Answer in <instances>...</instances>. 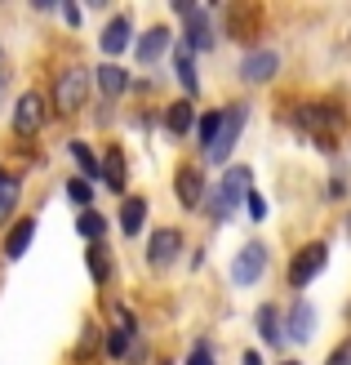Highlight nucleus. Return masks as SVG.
<instances>
[{"instance_id": "obj_3", "label": "nucleus", "mask_w": 351, "mask_h": 365, "mask_svg": "<svg viewBox=\"0 0 351 365\" xmlns=\"http://www.w3.org/2000/svg\"><path fill=\"white\" fill-rule=\"evenodd\" d=\"M325 263H329V250H325V241H311V245H303L298 254H293V263H289V285L293 289H307L311 281L325 272Z\"/></svg>"}, {"instance_id": "obj_22", "label": "nucleus", "mask_w": 351, "mask_h": 365, "mask_svg": "<svg viewBox=\"0 0 351 365\" xmlns=\"http://www.w3.org/2000/svg\"><path fill=\"white\" fill-rule=\"evenodd\" d=\"M76 232L85 236V241H103V232H107V218H103V214H94V210H85V214L76 218Z\"/></svg>"}, {"instance_id": "obj_15", "label": "nucleus", "mask_w": 351, "mask_h": 365, "mask_svg": "<svg viewBox=\"0 0 351 365\" xmlns=\"http://www.w3.org/2000/svg\"><path fill=\"white\" fill-rule=\"evenodd\" d=\"M94 81H98V89H103L107 98H120L125 89H129V71L116 67V63H103V67L94 71Z\"/></svg>"}, {"instance_id": "obj_32", "label": "nucleus", "mask_w": 351, "mask_h": 365, "mask_svg": "<svg viewBox=\"0 0 351 365\" xmlns=\"http://www.w3.org/2000/svg\"><path fill=\"white\" fill-rule=\"evenodd\" d=\"M245 365H263V356H258V352H245Z\"/></svg>"}, {"instance_id": "obj_36", "label": "nucleus", "mask_w": 351, "mask_h": 365, "mask_svg": "<svg viewBox=\"0 0 351 365\" xmlns=\"http://www.w3.org/2000/svg\"><path fill=\"white\" fill-rule=\"evenodd\" d=\"M0 178H5V170H0Z\"/></svg>"}, {"instance_id": "obj_6", "label": "nucleus", "mask_w": 351, "mask_h": 365, "mask_svg": "<svg viewBox=\"0 0 351 365\" xmlns=\"http://www.w3.org/2000/svg\"><path fill=\"white\" fill-rule=\"evenodd\" d=\"M276 71H281V53H276V49H253V53L240 58V81H249V85L271 81Z\"/></svg>"}, {"instance_id": "obj_26", "label": "nucleus", "mask_w": 351, "mask_h": 365, "mask_svg": "<svg viewBox=\"0 0 351 365\" xmlns=\"http://www.w3.org/2000/svg\"><path fill=\"white\" fill-rule=\"evenodd\" d=\"M107 356H112V361H125V356H129V334H125V330L107 334Z\"/></svg>"}, {"instance_id": "obj_23", "label": "nucleus", "mask_w": 351, "mask_h": 365, "mask_svg": "<svg viewBox=\"0 0 351 365\" xmlns=\"http://www.w3.org/2000/svg\"><path fill=\"white\" fill-rule=\"evenodd\" d=\"M303 120L307 125H320V130H334V125L342 120V112H338V107H307Z\"/></svg>"}, {"instance_id": "obj_14", "label": "nucleus", "mask_w": 351, "mask_h": 365, "mask_svg": "<svg viewBox=\"0 0 351 365\" xmlns=\"http://www.w3.org/2000/svg\"><path fill=\"white\" fill-rule=\"evenodd\" d=\"M31 236H36V218L27 214V218H18V223L9 227V236H5V254H9V259H23L27 245H31Z\"/></svg>"}, {"instance_id": "obj_9", "label": "nucleus", "mask_w": 351, "mask_h": 365, "mask_svg": "<svg viewBox=\"0 0 351 365\" xmlns=\"http://www.w3.org/2000/svg\"><path fill=\"white\" fill-rule=\"evenodd\" d=\"M182 18H187V45H182V49H214V23H209V14L205 9H187V14H182Z\"/></svg>"}, {"instance_id": "obj_29", "label": "nucleus", "mask_w": 351, "mask_h": 365, "mask_svg": "<svg viewBox=\"0 0 351 365\" xmlns=\"http://www.w3.org/2000/svg\"><path fill=\"white\" fill-rule=\"evenodd\" d=\"M89 272H94L98 281H107V254H103V245L89 250Z\"/></svg>"}, {"instance_id": "obj_4", "label": "nucleus", "mask_w": 351, "mask_h": 365, "mask_svg": "<svg viewBox=\"0 0 351 365\" xmlns=\"http://www.w3.org/2000/svg\"><path fill=\"white\" fill-rule=\"evenodd\" d=\"M245 120H249V107L245 103H231L227 112H223V130H218V143L205 152V160H214V165H223V160L231 156V148H236V138H240V130H245Z\"/></svg>"}, {"instance_id": "obj_25", "label": "nucleus", "mask_w": 351, "mask_h": 365, "mask_svg": "<svg viewBox=\"0 0 351 365\" xmlns=\"http://www.w3.org/2000/svg\"><path fill=\"white\" fill-rule=\"evenodd\" d=\"M71 156H76V165H80V170H85L89 178H98V156L89 152L85 143H71Z\"/></svg>"}, {"instance_id": "obj_13", "label": "nucleus", "mask_w": 351, "mask_h": 365, "mask_svg": "<svg viewBox=\"0 0 351 365\" xmlns=\"http://www.w3.org/2000/svg\"><path fill=\"white\" fill-rule=\"evenodd\" d=\"M169 36H174L169 27H152V31H142V41H138V49H134V58H138L142 67H152L160 53L169 49Z\"/></svg>"}, {"instance_id": "obj_1", "label": "nucleus", "mask_w": 351, "mask_h": 365, "mask_svg": "<svg viewBox=\"0 0 351 365\" xmlns=\"http://www.w3.org/2000/svg\"><path fill=\"white\" fill-rule=\"evenodd\" d=\"M249 170L245 165H236V170H227L223 178H218V187L214 192H205V210L214 214V218H227V214H236V205H240V196H249Z\"/></svg>"}, {"instance_id": "obj_21", "label": "nucleus", "mask_w": 351, "mask_h": 365, "mask_svg": "<svg viewBox=\"0 0 351 365\" xmlns=\"http://www.w3.org/2000/svg\"><path fill=\"white\" fill-rule=\"evenodd\" d=\"M174 67H178V81H182V89H187V94H196L200 89V76H196V67H192V53L187 49H174Z\"/></svg>"}, {"instance_id": "obj_2", "label": "nucleus", "mask_w": 351, "mask_h": 365, "mask_svg": "<svg viewBox=\"0 0 351 365\" xmlns=\"http://www.w3.org/2000/svg\"><path fill=\"white\" fill-rule=\"evenodd\" d=\"M85 94H89V71H85V67L58 71V81H53V103H58L63 116L80 112V107H85Z\"/></svg>"}, {"instance_id": "obj_31", "label": "nucleus", "mask_w": 351, "mask_h": 365, "mask_svg": "<svg viewBox=\"0 0 351 365\" xmlns=\"http://www.w3.org/2000/svg\"><path fill=\"white\" fill-rule=\"evenodd\" d=\"M325 365H351V343H338L334 352H329V361Z\"/></svg>"}, {"instance_id": "obj_18", "label": "nucleus", "mask_w": 351, "mask_h": 365, "mask_svg": "<svg viewBox=\"0 0 351 365\" xmlns=\"http://www.w3.org/2000/svg\"><path fill=\"white\" fill-rule=\"evenodd\" d=\"M142 223H147V200L142 196H129L125 205H120V232L125 236H138Z\"/></svg>"}, {"instance_id": "obj_27", "label": "nucleus", "mask_w": 351, "mask_h": 365, "mask_svg": "<svg viewBox=\"0 0 351 365\" xmlns=\"http://www.w3.org/2000/svg\"><path fill=\"white\" fill-rule=\"evenodd\" d=\"M245 210H249L253 223H263V218H267V200L258 196V192H249V196H245Z\"/></svg>"}, {"instance_id": "obj_17", "label": "nucleus", "mask_w": 351, "mask_h": 365, "mask_svg": "<svg viewBox=\"0 0 351 365\" xmlns=\"http://www.w3.org/2000/svg\"><path fill=\"white\" fill-rule=\"evenodd\" d=\"M258 334H263V343H271V348H281V343H285L281 312H276L271 303H263V307H258Z\"/></svg>"}, {"instance_id": "obj_11", "label": "nucleus", "mask_w": 351, "mask_h": 365, "mask_svg": "<svg viewBox=\"0 0 351 365\" xmlns=\"http://www.w3.org/2000/svg\"><path fill=\"white\" fill-rule=\"evenodd\" d=\"M311 334H316V307H311L307 299H298V303L289 307V330H285V339L311 343Z\"/></svg>"}, {"instance_id": "obj_8", "label": "nucleus", "mask_w": 351, "mask_h": 365, "mask_svg": "<svg viewBox=\"0 0 351 365\" xmlns=\"http://www.w3.org/2000/svg\"><path fill=\"white\" fill-rule=\"evenodd\" d=\"M178 250H182V232H178V227H160V232L152 236V245H147V263H152V267H164V263L178 259Z\"/></svg>"}, {"instance_id": "obj_28", "label": "nucleus", "mask_w": 351, "mask_h": 365, "mask_svg": "<svg viewBox=\"0 0 351 365\" xmlns=\"http://www.w3.org/2000/svg\"><path fill=\"white\" fill-rule=\"evenodd\" d=\"M67 200H76V205H89V182H85V178H71V182H67Z\"/></svg>"}, {"instance_id": "obj_34", "label": "nucleus", "mask_w": 351, "mask_h": 365, "mask_svg": "<svg viewBox=\"0 0 351 365\" xmlns=\"http://www.w3.org/2000/svg\"><path fill=\"white\" fill-rule=\"evenodd\" d=\"M0 94H5V76H0Z\"/></svg>"}, {"instance_id": "obj_35", "label": "nucleus", "mask_w": 351, "mask_h": 365, "mask_svg": "<svg viewBox=\"0 0 351 365\" xmlns=\"http://www.w3.org/2000/svg\"><path fill=\"white\" fill-rule=\"evenodd\" d=\"M281 365H298V361H281Z\"/></svg>"}, {"instance_id": "obj_5", "label": "nucleus", "mask_w": 351, "mask_h": 365, "mask_svg": "<svg viewBox=\"0 0 351 365\" xmlns=\"http://www.w3.org/2000/svg\"><path fill=\"white\" fill-rule=\"evenodd\" d=\"M267 272V245L263 241H249L240 245V254L231 259V281L245 289V285H258V277Z\"/></svg>"}, {"instance_id": "obj_30", "label": "nucleus", "mask_w": 351, "mask_h": 365, "mask_svg": "<svg viewBox=\"0 0 351 365\" xmlns=\"http://www.w3.org/2000/svg\"><path fill=\"white\" fill-rule=\"evenodd\" d=\"M187 365H214L209 343H196V348H192V356H187Z\"/></svg>"}, {"instance_id": "obj_7", "label": "nucleus", "mask_w": 351, "mask_h": 365, "mask_svg": "<svg viewBox=\"0 0 351 365\" xmlns=\"http://www.w3.org/2000/svg\"><path fill=\"white\" fill-rule=\"evenodd\" d=\"M41 125H45V98L41 94H23L14 103V134L27 138V134L41 130Z\"/></svg>"}, {"instance_id": "obj_33", "label": "nucleus", "mask_w": 351, "mask_h": 365, "mask_svg": "<svg viewBox=\"0 0 351 365\" xmlns=\"http://www.w3.org/2000/svg\"><path fill=\"white\" fill-rule=\"evenodd\" d=\"M347 241H351V214H347Z\"/></svg>"}, {"instance_id": "obj_24", "label": "nucleus", "mask_w": 351, "mask_h": 365, "mask_svg": "<svg viewBox=\"0 0 351 365\" xmlns=\"http://www.w3.org/2000/svg\"><path fill=\"white\" fill-rule=\"evenodd\" d=\"M14 205H18V178H0V223H5V218L14 214Z\"/></svg>"}, {"instance_id": "obj_19", "label": "nucleus", "mask_w": 351, "mask_h": 365, "mask_svg": "<svg viewBox=\"0 0 351 365\" xmlns=\"http://www.w3.org/2000/svg\"><path fill=\"white\" fill-rule=\"evenodd\" d=\"M192 125H196V112H192V103H187V98L169 103V112H164V130H169V134H187Z\"/></svg>"}, {"instance_id": "obj_20", "label": "nucleus", "mask_w": 351, "mask_h": 365, "mask_svg": "<svg viewBox=\"0 0 351 365\" xmlns=\"http://www.w3.org/2000/svg\"><path fill=\"white\" fill-rule=\"evenodd\" d=\"M218 130H223V112H205V116L196 120V138H200V148H205V152L218 143Z\"/></svg>"}, {"instance_id": "obj_10", "label": "nucleus", "mask_w": 351, "mask_h": 365, "mask_svg": "<svg viewBox=\"0 0 351 365\" xmlns=\"http://www.w3.org/2000/svg\"><path fill=\"white\" fill-rule=\"evenodd\" d=\"M174 192H178V200H182L187 210L205 205V178H200V170H196V165H182L178 178H174Z\"/></svg>"}, {"instance_id": "obj_16", "label": "nucleus", "mask_w": 351, "mask_h": 365, "mask_svg": "<svg viewBox=\"0 0 351 365\" xmlns=\"http://www.w3.org/2000/svg\"><path fill=\"white\" fill-rule=\"evenodd\" d=\"M98 178H103L112 192H125V152H120V148H107L103 165H98Z\"/></svg>"}, {"instance_id": "obj_12", "label": "nucleus", "mask_w": 351, "mask_h": 365, "mask_svg": "<svg viewBox=\"0 0 351 365\" xmlns=\"http://www.w3.org/2000/svg\"><path fill=\"white\" fill-rule=\"evenodd\" d=\"M129 36H134V18H129V14H116L112 18V23H107L103 27V53H125L129 49Z\"/></svg>"}]
</instances>
